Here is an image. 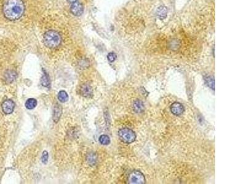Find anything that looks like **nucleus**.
<instances>
[{"mask_svg":"<svg viewBox=\"0 0 246 184\" xmlns=\"http://www.w3.org/2000/svg\"><path fill=\"white\" fill-rule=\"evenodd\" d=\"M25 10L22 0H7L3 5V12L5 17L9 20L19 19Z\"/></svg>","mask_w":246,"mask_h":184,"instance_id":"nucleus-1","label":"nucleus"},{"mask_svg":"<svg viewBox=\"0 0 246 184\" xmlns=\"http://www.w3.org/2000/svg\"><path fill=\"white\" fill-rule=\"evenodd\" d=\"M43 42L47 47L49 49H56L60 45L62 37L57 31L55 30H49L44 34Z\"/></svg>","mask_w":246,"mask_h":184,"instance_id":"nucleus-2","label":"nucleus"},{"mask_svg":"<svg viewBox=\"0 0 246 184\" xmlns=\"http://www.w3.org/2000/svg\"><path fill=\"white\" fill-rule=\"evenodd\" d=\"M118 136L121 141L126 144L132 143L136 139V135L134 131L128 128L120 129L118 131Z\"/></svg>","mask_w":246,"mask_h":184,"instance_id":"nucleus-3","label":"nucleus"},{"mask_svg":"<svg viewBox=\"0 0 246 184\" xmlns=\"http://www.w3.org/2000/svg\"><path fill=\"white\" fill-rule=\"evenodd\" d=\"M146 182L143 173L138 171H134L128 177V183L132 184H144Z\"/></svg>","mask_w":246,"mask_h":184,"instance_id":"nucleus-4","label":"nucleus"},{"mask_svg":"<svg viewBox=\"0 0 246 184\" xmlns=\"http://www.w3.org/2000/svg\"><path fill=\"white\" fill-rule=\"evenodd\" d=\"M15 107L14 101L11 99H7L2 104V110L5 114H11L13 112Z\"/></svg>","mask_w":246,"mask_h":184,"instance_id":"nucleus-5","label":"nucleus"},{"mask_svg":"<svg viewBox=\"0 0 246 184\" xmlns=\"http://www.w3.org/2000/svg\"><path fill=\"white\" fill-rule=\"evenodd\" d=\"M170 109L171 112L176 116H180L182 115V114L185 111V108L183 105L178 102H174L171 106Z\"/></svg>","mask_w":246,"mask_h":184,"instance_id":"nucleus-6","label":"nucleus"},{"mask_svg":"<svg viewBox=\"0 0 246 184\" xmlns=\"http://www.w3.org/2000/svg\"><path fill=\"white\" fill-rule=\"evenodd\" d=\"M70 10L72 14H73L74 16H80L81 15H82L83 12V7L80 3L76 1L72 4Z\"/></svg>","mask_w":246,"mask_h":184,"instance_id":"nucleus-7","label":"nucleus"},{"mask_svg":"<svg viewBox=\"0 0 246 184\" xmlns=\"http://www.w3.org/2000/svg\"><path fill=\"white\" fill-rule=\"evenodd\" d=\"M81 95L86 98H90L93 95V89L89 85L83 84L80 88Z\"/></svg>","mask_w":246,"mask_h":184,"instance_id":"nucleus-8","label":"nucleus"},{"mask_svg":"<svg viewBox=\"0 0 246 184\" xmlns=\"http://www.w3.org/2000/svg\"><path fill=\"white\" fill-rule=\"evenodd\" d=\"M168 48L173 51H177L181 47V42L179 39H173L168 43Z\"/></svg>","mask_w":246,"mask_h":184,"instance_id":"nucleus-9","label":"nucleus"},{"mask_svg":"<svg viewBox=\"0 0 246 184\" xmlns=\"http://www.w3.org/2000/svg\"><path fill=\"white\" fill-rule=\"evenodd\" d=\"M133 109L135 112L139 114L144 112L145 109V106L144 102L141 100H136L133 103Z\"/></svg>","mask_w":246,"mask_h":184,"instance_id":"nucleus-10","label":"nucleus"},{"mask_svg":"<svg viewBox=\"0 0 246 184\" xmlns=\"http://www.w3.org/2000/svg\"><path fill=\"white\" fill-rule=\"evenodd\" d=\"M62 108L60 106V105L56 104L54 109V113H53V120L55 122H57L60 118V116L62 115Z\"/></svg>","mask_w":246,"mask_h":184,"instance_id":"nucleus-11","label":"nucleus"},{"mask_svg":"<svg viewBox=\"0 0 246 184\" xmlns=\"http://www.w3.org/2000/svg\"><path fill=\"white\" fill-rule=\"evenodd\" d=\"M167 14V9L165 6H161L158 9L157 16L161 19L163 20L166 18Z\"/></svg>","mask_w":246,"mask_h":184,"instance_id":"nucleus-12","label":"nucleus"},{"mask_svg":"<svg viewBox=\"0 0 246 184\" xmlns=\"http://www.w3.org/2000/svg\"><path fill=\"white\" fill-rule=\"evenodd\" d=\"M87 163L90 166H94L96 164L97 160V157L96 153H90L88 154L87 156Z\"/></svg>","mask_w":246,"mask_h":184,"instance_id":"nucleus-13","label":"nucleus"},{"mask_svg":"<svg viewBox=\"0 0 246 184\" xmlns=\"http://www.w3.org/2000/svg\"><path fill=\"white\" fill-rule=\"evenodd\" d=\"M57 98L61 102H65L68 99V95L65 91L62 90L59 92Z\"/></svg>","mask_w":246,"mask_h":184,"instance_id":"nucleus-14","label":"nucleus"},{"mask_svg":"<svg viewBox=\"0 0 246 184\" xmlns=\"http://www.w3.org/2000/svg\"><path fill=\"white\" fill-rule=\"evenodd\" d=\"M37 105V101L34 98H30L25 102V107L28 109H34Z\"/></svg>","mask_w":246,"mask_h":184,"instance_id":"nucleus-15","label":"nucleus"},{"mask_svg":"<svg viewBox=\"0 0 246 184\" xmlns=\"http://www.w3.org/2000/svg\"><path fill=\"white\" fill-rule=\"evenodd\" d=\"M16 77V73L14 71H9L5 74V79L8 82H12Z\"/></svg>","mask_w":246,"mask_h":184,"instance_id":"nucleus-16","label":"nucleus"},{"mask_svg":"<svg viewBox=\"0 0 246 184\" xmlns=\"http://www.w3.org/2000/svg\"><path fill=\"white\" fill-rule=\"evenodd\" d=\"M204 80L205 81L206 84L208 85L211 89H213L214 90H215V79L212 77V76H207L205 77Z\"/></svg>","mask_w":246,"mask_h":184,"instance_id":"nucleus-17","label":"nucleus"},{"mask_svg":"<svg viewBox=\"0 0 246 184\" xmlns=\"http://www.w3.org/2000/svg\"><path fill=\"white\" fill-rule=\"evenodd\" d=\"M41 85L44 87H49L50 85V79H49V77L48 76V75L46 73H45L44 71V74L42 78H41Z\"/></svg>","mask_w":246,"mask_h":184,"instance_id":"nucleus-18","label":"nucleus"},{"mask_svg":"<svg viewBox=\"0 0 246 184\" xmlns=\"http://www.w3.org/2000/svg\"><path fill=\"white\" fill-rule=\"evenodd\" d=\"M99 142L102 145H108L110 143V139L108 136L106 135H103L99 138Z\"/></svg>","mask_w":246,"mask_h":184,"instance_id":"nucleus-19","label":"nucleus"},{"mask_svg":"<svg viewBox=\"0 0 246 184\" xmlns=\"http://www.w3.org/2000/svg\"><path fill=\"white\" fill-rule=\"evenodd\" d=\"M41 161L44 164H46L48 162V153L47 151H44L42 154Z\"/></svg>","mask_w":246,"mask_h":184,"instance_id":"nucleus-20","label":"nucleus"},{"mask_svg":"<svg viewBox=\"0 0 246 184\" xmlns=\"http://www.w3.org/2000/svg\"><path fill=\"white\" fill-rule=\"evenodd\" d=\"M116 57H117V56H116V54H114V52H110L107 56V58L110 62H113L116 59Z\"/></svg>","mask_w":246,"mask_h":184,"instance_id":"nucleus-21","label":"nucleus"},{"mask_svg":"<svg viewBox=\"0 0 246 184\" xmlns=\"http://www.w3.org/2000/svg\"><path fill=\"white\" fill-rule=\"evenodd\" d=\"M67 1L69 2V3H75V2H76L77 0H67Z\"/></svg>","mask_w":246,"mask_h":184,"instance_id":"nucleus-22","label":"nucleus"}]
</instances>
